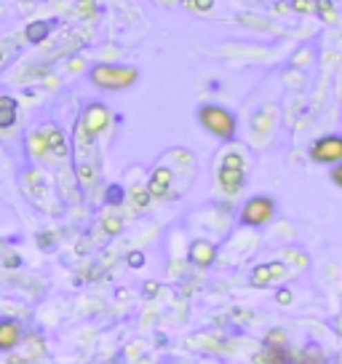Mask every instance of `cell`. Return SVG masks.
Listing matches in <instances>:
<instances>
[{
  "mask_svg": "<svg viewBox=\"0 0 342 364\" xmlns=\"http://www.w3.org/2000/svg\"><path fill=\"white\" fill-rule=\"evenodd\" d=\"M190 6H193V8H198V11H209V8L214 6V0H193Z\"/></svg>",
  "mask_w": 342,
  "mask_h": 364,
  "instance_id": "19",
  "label": "cell"
},
{
  "mask_svg": "<svg viewBox=\"0 0 342 364\" xmlns=\"http://www.w3.org/2000/svg\"><path fill=\"white\" fill-rule=\"evenodd\" d=\"M283 364H302V362H283Z\"/></svg>",
  "mask_w": 342,
  "mask_h": 364,
  "instance_id": "24",
  "label": "cell"
},
{
  "mask_svg": "<svg viewBox=\"0 0 342 364\" xmlns=\"http://www.w3.org/2000/svg\"><path fill=\"white\" fill-rule=\"evenodd\" d=\"M147 199H150L147 190H134V201L140 203V206H147Z\"/></svg>",
  "mask_w": 342,
  "mask_h": 364,
  "instance_id": "20",
  "label": "cell"
},
{
  "mask_svg": "<svg viewBox=\"0 0 342 364\" xmlns=\"http://www.w3.org/2000/svg\"><path fill=\"white\" fill-rule=\"evenodd\" d=\"M273 212H276V203H273V199H267V196H257V199L246 201V206L241 209V223L257 228V225L267 223V220L273 217Z\"/></svg>",
  "mask_w": 342,
  "mask_h": 364,
  "instance_id": "4",
  "label": "cell"
},
{
  "mask_svg": "<svg viewBox=\"0 0 342 364\" xmlns=\"http://www.w3.org/2000/svg\"><path fill=\"white\" fill-rule=\"evenodd\" d=\"M310 158L319 163L342 161V137H321L310 147Z\"/></svg>",
  "mask_w": 342,
  "mask_h": 364,
  "instance_id": "5",
  "label": "cell"
},
{
  "mask_svg": "<svg viewBox=\"0 0 342 364\" xmlns=\"http://www.w3.org/2000/svg\"><path fill=\"white\" fill-rule=\"evenodd\" d=\"M292 8L300 11V14H310V11H313V3H310V0H294Z\"/></svg>",
  "mask_w": 342,
  "mask_h": 364,
  "instance_id": "17",
  "label": "cell"
},
{
  "mask_svg": "<svg viewBox=\"0 0 342 364\" xmlns=\"http://www.w3.org/2000/svg\"><path fill=\"white\" fill-rule=\"evenodd\" d=\"M30 147H32V153H35V156L46 153V150H48V142H46V131H38V134H32V137H30Z\"/></svg>",
  "mask_w": 342,
  "mask_h": 364,
  "instance_id": "14",
  "label": "cell"
},
{
  "mask_svg": "<svg viewBox=\"0 0 342 364\" xmlns=\"http://www.w3.org/2000/svg\"><path fill=\"white\" fill-rule=\"evenodd\" d=\"M316 6H319V11H321V19H326V21L334 19V6H332L329 0H319Z\"/></svg>",
  "mask_w": 342,
  "mask_h": 364,
  "instance_id": "15",
  "label": "cell"
},
{
  "mask_svg": "<svg viewBox=\"0 0 342 364\" xmlns=\"http://www.w3.org/2000/svg\"><path fill=\"white\" fill-rule=\"evenodd\" d=\"M243 180H246V163L238 153H230L225 156L222 161V169H220V185L225 188V193H238L243 188Z\"/></svg>",
  "mask_w": 342,
  "mask_h": 364,
  "instance_id": "3",
  "label": "cell"
},
{
  "mask_svg": "<svg viewBox=\"0 0 342 364\" xmlns=\"http://www.w3.org/2000/svg\"><path fill=\"white\" fill-rule=\"evenodd\" d=\"M198 118H201V123L211 131V134H217L222 140H233V134H236V118H233L225 107L206 104V107H201Z\"/></svg>",
  "mask_w": 342,
  "mask_h": 364,
  "instance_id": "2",
  "label": "cell"
},
{
  "mask_svg": "<svg viewBox=\"0 0 342 364\" xmlns=\"http://www.w3.org/2000/svg\"><path fill=\"white\" fill-rule=\"evenodd\" d=\"M332 180H334L342 188V163L337 166V169H334V172H332Z\"/></svg>",
  "mask_w": 342,
  "mask_h": 364,
  "instance_id": "22",
  "label": "cell"
},
{
  "mask_svg": "<svg viewBox=\"0 0 342 364\" xmlns=\"http://www.w3.org/2000/svg\"><path fill=\"white\" fill-rule=\"evenodd\" d=\"M217 260V246L211 242H203V239H198V242L190 244V263L198 265V268H209V265Z\"/></svg>",
  "mask_w": 342,
  "mask_h": 364,
  "instance_id": "7",
  "label": "cell"
},
{
  "mask_svg": "<svg viewBox=\"0 0 342 364\" xmlns=\"http://www.w3.org/2000/svg\"><path fill=\"white\" fill-rule=\"evenodd\" d=\"M21 340V327L11 319H3L0 322V351H11L17 348Z\"/></svg>",
  "mask_w": 342,
  "mask_h": 364,
  "instance_id": "9",
  "label": "cell"
},
{
  "mask_svg": "<svg viewBox=\"0 0 342 364\" xmlns=\"http://www.w3.org/2000/svg\"><path fill=\"white\" fill-rule=\"evenodd\" d=\"M286 276V265L283 263H270V265H260L254 273H251V284L254 286H267L270 282Z\"/></svg>",
  "mask_w": 342,
  "mask_h": 364,
  "instance_id": "8",
  "label": "cell"
},
{
  "mask_svg": "<svg viewBox=\"0 0 342 364\" xmlns=\"http://www.w3.org/2000/svg\"><path fill=\"white\" fill-rule=\"evenodd\" d=\"M110 123V113H107V107L104 104H91L88 110H86V116H83V129H86V134L88 137H97L99 131H104V126Z\"/></svg>",
  "mask_w": 342,
  "mask_h": 364,
  "instance_id": "6",
  "label": "cell"
},
{
  "mask_svg": "<svg viewBox=\"0 0 342 364\" xmlns=\"http://www.w3.org/2000/svg\"><path fill=\"white\" fill-rule=\"evenodd\" d=\"M171 188V172L169 169H155L153 177H150V185H147V193L155 196V199H163Z\"/></svg>",
  "mask_w": 342,
  "mask_h": 364,
  "instance_id": "10",
  "label": "cell"
},
{
  "mask_svg": "<svg viewBox=\"0 0 342 364\" xmlns=\"http://www.w3.org/2000/svg\"><path fill=\"white\" fill-rule=\"evenodd\" d=\"M104 228H107L110 233H118V230H121V220H115V217H110V220H104Z\"/></svg>",
  "mask_w": 342,
  "mask_h": 364,
  "instance_id": "21",
  "label": "cell"
},
{
  "mask_svg": "<svg viewBox=\"0 0 342 364\" xmlns=\"http://www.w3.org/2000/svg\"><path fill=\"white\" fill-rule=\"evenodd\" d=\"M289 300H292V292H286V289L278 292V303H289Z\"/></svg>",
  "mask_w": 342,
  "mask_h": 364,
  "instance_id": "23",
  "label": "cell"
},
{
  "mask_svg": "<svg viewBox=\"0 0 342 364\" xmlns=\"http://www.w3.org/2000/svg\"><path fill=\"white\" fill-rule=\"evenodd\" d=\"M46 142H48V150H54L57 158H64V156H67V142H64L59 129H48V131H46Z\"/></svg>",
  "mask_w": 342,
  "mask_h": 364,
  "instance_id": "12",
  "label": "cell"
},
{
  "mask_svg": "<svg viewBox=\"0 0 342 364\" xmlns=\"http://www.w3.org/2000/svg\"><path fill=\"white\" fill-rule=\"evenodd\" d=\"M17 121V102L8 97H0V129H8Z\"/></svg>",
  "mask_w": 342,
  "mask_h": 364,
  "instance_id": "11",
  "label": "cell"
},
{
  "mask_svg": "<svg viewBox=\"0 0 342 364\" xmlns=\"http://www.w3.org/2000/svg\"><path fill=\"white\" fill-rule=\"evenodd\" d=\"M48 33H51V21H32L30 27H27V41H32V43H41L43 38H48Z\"/></svg>",
  "mask_w": 342,
  "mask_h": 364,
  "instance_id": "13",
  "label": "cell"
},
{
  "mask_svg": "<svg viewBox=\"0 0 342 364\" xmlns=\"http://www.w3.org/2000/svg\"><path fill=\"white\" fill-rule=\"evenodd\" d=\"M78 174H81L83 185H91V182H94V169H91L88 163H81V166H78Z\"/></svg>",
  "mask_w": 342,
  "mask_h": 364,
  "instance_id": "16",
  "label": "cell"
},
{
  "mask_svg": "<svg viewBox=\"0 0 342 364\" xmlns=\"http://www.w3.org/2000/svg\"><path fill=\"white\" fill-rule=\"evenodd\" d=\"M129 265H131V268H142V265H144V255H142V252H131V255H129Z\"/></svg>",
  "mask_w": 342,
  "mask_h": 364,
  "instance_id": "18",
  "label": "cell"
},
{
  "mask_svg": "<svg viewBox=\"0 0 342 364\" xmlns=\"http://www.w3.org/2000/svg\"><path fill=\"white\" fill-rule=\"evenodd\" d=\"M140 78L134 67H115V64H97L91 70V81L99 89H126Z\"/></svg>",
  "mask_w": 342,
  "mask_h": 364,
  "instance_id": "1",
  "label": "cell"
}]
</instances>
